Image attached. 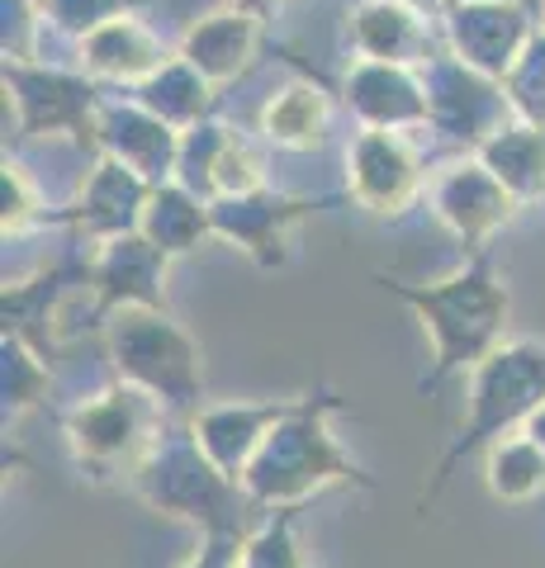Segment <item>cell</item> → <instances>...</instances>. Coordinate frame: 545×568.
<instances>
[{"label": "cell", "instance_id": "29", "mask_svg": "<svg viewBox=\"0 0 545 568\" xmlns=\"http://www.w3.org/2000/svg\"><path fill=\"white\" fill-rule=\"evenodd\" d=\"M503 91H507V104H513V114L522 123L545 129V29L532 39V48L517 58V67L507 71Z\"/></svg>", "mask_w": 545, "mask_h": 568}, {"label": "cell", "instance_id": "38", "mask_svg": "<svg viewBox=\"0 0 545 568\" xmlns=\"http://www.w3.org/2000/svg\"><path fill=\"white\" fill-rule=\"evenodd\" d=\"M451 6H474V0H451Z\"/></svg>", "mask_w": 545, "mask_h": 568}, {"label": "cell", "instance_id": "23", "mask_svg": "<svg viewBox=\"0 0 545 568\" xmlns=\"http://www.w3.org/2000/svg\"><path fill=\"white\" fill-rule=\"evenodd\" d=\"M474 156L517 194V204L545 200V129H536V123H522V119L507 123Z\"/></svg>", "mask_w": 545, "mask_h": 568}, {"label": "cell", "instance_id": "27", "mask_svg": "<svg viewBox=\"0 0 545 568\" xmlns=\"http://www.w3.org/2000/svg\"><path fill=\"white\" fill-rule=\"evenodd\" d=\"M48 394V361H39L24 342L6 336L0 342V398H6V413L20 417L24 407L43 403Z\"/></svg>", "mask_w": 545, "mask_h": 568}, {"label": "cell", "instance_id": "13", "mask_svg": "<svg viewBox=\"0 0 545 568\" xmlns=\"http://www.w3.org/2000/svg\"><path fill=\"white\" fill-rule=\"evenodd\" d=\"M422 194V162L403 133L361 129L346 148V200L371 213H403Z\"/></svg>", "mask_w": 545, "mask_h": 568}, {"label": "cell", "instance_id": "15", "mask_svg": "<svg viewBox=\"0 0 545 568\" xmlns=\"http://www.w3.org/2000/svg\"><path fill=\"white\" fill-rule=\"evenodd\" d=\"M100 156H114L119 166H129L133 175L157 190L175 181V156H181V133L148 114L138 100H104L100 104Z\"/></svg>", "mask_w": 545, "mask_h": 568}, {"label": "cell", "instance_id": "37", "mask_svg": "<svg viewBox=\"0 0 545 568\" xmlns=\"http://www.w3.org/2000/svg\"><path fill=\"white\" fill-rule=\"evenodd\" d=\"M398 6H408L417 14H442V10H451V0H398Z\"/></svg>", "mask_w": 545, "mask_h": 568}, {"label": "cell", "instance_id": "7", "mask_svg": "<svg viewBox=\"0 0 545 568\" xmlns=\"http://www.w3.org/2000/svg\"><path fill=\"white\" fill-rule=\"evenodd\" d=\"M6 104H14V138H39V133H67L85 152H100V85L85 71L43 67V62H6Z\"/></svg>", "mask_w": 545, "mask_h": 568}, {"label": "cell", "instance_id": "24", "mask_svg": "<svg viewBox=\"0 0 545 568\" xmlns=\"http://www.w3.org/2000/svg\"><path fill=\"white\" fill-rule=\"evenodd\" d=\"M157 252H166L171 261L195 252L204 237H214V219H209V204L195 200L190 190L181 185H157L152 200H148V213H143V227H138Z\"/></svg>", "mask_w": 545, "mask_h": 568}, {"label": "cell", "instance_id": "1", "mask_svg": "<svg viewBox=\"0 0 545 568\" xmlns=\"http://www.w3.org/2000/svg\"><path fill=\"white\" fill-rule=\"evenodd\" d=\"M384 294L403 298L417 323L432 336V369L417 379V394H436L451 375L480 369L498 346H507V317H513V294L494 271V256L480 252L461 271L432 284H403L390 275H375Z\"/></svg>", "mask_w": 545, "mask_h": 568}, {"label": "cell", "instance_id": "20", "mask_svg": "<svg viewBox=\"0 0 545 568\" xmlns=\"http://www.w3.org/2000/svg\"><path fill=\"white\" fill-rule=\"evenodd\" d=\"M256 43H261V20L256 14H242V10H214L195 20L181 39V58L200 71L209 85H223L242 77L256 58Z\"/></svg>", "mask_w": 545, "mask_h": 568}, {"label": "cell", "instance_id": "11", "mask_svg": "<svg viewBox=\"0 0 545 568\" xmlns=\"http://www.w3.org/2000/svg\"><path fill=\"white\" fill-rule=\"evenodd\" d=\"M536 33L541 29L522 0H474L446 10V52L488 81H507Z\"/></svg>", "mask_w": 545, "mask_h": 568}, {"label": "cell", "instance_id": "33", "mask_svg": "<svg viewBox=\"0 0 545 568\" xmlns=\"http://www.w3.org/2000/svg\"><path fill=\"white\" fill-rule=\"evenodd\" d=\"M0 14H6V24H0V48H6V62H33L39 58V33L48 29L39 20V6L33 0H0Z\"/></svg>", "mask_w": 545, "mask_h": 568}, {"label": "cell", "instance_id": "30", "mask_svg": "<svg viewBox=\"0 0 545 568\" xmlns=\"http://www.w3.org/2000/svg\"><path fill=\"white\" fill-rule=\"evenodd\" d=\"M242 568H309L304 549L294 540V511H271V521H261L248 549H242Z\"/></svg>", "mask_w": 545, "mask_h": 568}, {"label": "cell", "instance_id": "21", "mask_svg": "<svg viewBox=\"0 0 545 568\" xmlns=\"http://www.w3.org/2000/svg\"><path fill=\"white\" fill-rule=\"evenodd\" d=\"M327 123H332V100L319 81H290L261 104V138L280 152L323 148Z\"/></svg>", "mask_w": 545, "mask_h": 568}, {"label": "cell", "instance_id": "34", "mask_svg": "<svg viewBox=\"0 0 545 568\" xmlns=\"http://www.w3.org/2000/svg\"><path fill=\"white\" fill-rule=\"evenodd\" d=\"M242 549H248V536H223V530H214L181 568H242Z\"/></svg>", "mask_w": 545, "mask_h": 568}, {"label": "cell", "instance_id": "4", "mask_svg": "<svg viewBox=\"0 0 545 568\" xmlns=\"http://www.w3.org/2000/svg\"><path fill=\"white\" fill-rule=\"evenodd\" d=\"M545 403V342H507L498 346L480 369H470V413L461 432L436 459V474L422 493V511L436 503V493L451 484L461 459L484 455L494 440L513 436L526 426V417Z\"/></svg>", "mask_w": 545, "mask_h": 568}, {"label": "cell", "instance_id": "12", "mask_svg": "<svg viewBox=\"0 0 545 568\" xmlns=\"http://www.w3.org/2000/svg\"><path fill=\"white\" fill-rule=\"evenodd\" d=\"M166 271L171 256L157 252L143 233L100 242L91 256V327L110 323L119 308H166Z\"/></svg>", "mask_w": 545, "mask_h": 568}, {"label": "cell", "instance_id": "14", "mask_svg": "<svg viewBox=\"0 0 545 568\" xmlns=\"http://www.w3.org/2000/svg\"><path fill=\"white\" fill-rule=\"evenodd\" d=\"M342 95L361 129L380 133H408L427 123V85H422L417 67H394V62H365L356 58L342 77Z\"/></svg>", "mask_w": 545, "mask_h": 568}, {"label": "cell", "instance_id": "5", "mask_svg": "<svg viewBox=\"0 0 545 568\" xmlns=\"http://www.w3.org/2000/svg\"><path fill=\"white\" fill-rule=\"evenodd\" d=\"M114 379L143 388L166 407L175 422H195L204 413V361L200 346L171 313L157 308H119L104 323Z\"/></svg>", "mask_w": 545, "mask_h": 568}, {"label": "cell", "instance_id": "39", "mask_svg": "<svg viewBox=\"0 0 545 568\" xmlns=\"http://www.w3.org/2000/svg\"><path fill=\"white\" fill-rule=\"evenodd\" d=\"M33 6H43V0H33Z\"/></svg>", "mask_w": 545, "mask_h": 568}, {"label": "cell", "instance_id": "35", "mask_svg": "<svg viewBox=\"0 0 545 568\" xmlns=\"http://www.w3.org/2000/svg\"><path fill=\"white\" fill-rule=\"evenodd\" d=\"M522 432H526V436H532V440H536V446L545 450V403L536 407V413H532V417H526V426H522Z\"/></svg>", "mask_w": 545, "mask_h": 568}, {"label": "cell", "instance_id": "10", "mask_svg": "<svg viewBox=\"0 0 545 568\" xmlns=\"http://www.w3.org/2000/svg\"><path fill=\"white\" fill-rule=\"evenodd\" d=\"M517 209H522L517 194L480 156H465V162H455L451 171H442L432 181V213L470 256L488 252L494 233H503L517 219Z\"/></svg>", "mask_w": 545, "mask_h": 568}, {"label": "cell", "instance_id": "36", "mask_svg": "<svg viewBox=\"0 0 545 568\" xmlns=\"http://www.w3.org/2000/svg\"><path fill=\"white\" fill-rule=\"evenodd\" d=\"M280 6V0H233V10H242V14H256V20H266V14Z\"/></svg>", "mask_w": 545, "mask_h": 568}, {"label": "cell", "instance_id": "2", "mask_svg": "<svg viewBox=\"0 0 545 568\" xmlns=\"http://www.w3.org/2000/svg\"><path fill=\"white\" fill-rule=\"evenodd\" d=\"M337 413H346V403L327 384L290 403V413L275 422L266 446L256 450L248 474H242V493L256 503V511H299L313 493L337 488V484L375 488V478L332 436L327 422Z\"/></svg>", "mask_w": 545, "mask_h": 568}, {"label": "cell", "instance_id": "17", "mask_svg": "<svg viewBox=\"0 0 545 568\" xmlns=\"http://www.w3.org/2000/svg\"><path fill=\"white\" fill-rule=\"evenodd\" d=\"M294 398H266V403H219L190 422L195 426L200 450L214 459L219 474H228L233 484H242V474L256 459V450L266 446V436L275 432V422L290 413Z\"/></svg>", "mask_w": 545, "mask_h": 568}, {"label": "cell", "instance_id": "16", "mask_svg": "<svg viewBox=\"0 0 545 568\" xmlns=\"http://www.w3.org/2000/svg\"><path fill=\"white\" fill-rule=\"evenodd\" d=\"M148 200H152V185L143 181V175L119 166L114 156H100L95 171L85 175L77 204L62 209V213H48V223H72L85 237L114 242V237H129V233L143 227Z\"/></svg>", "mask_w": 545, "mask_h": 568}, {"label": "cell", "instance_id": "32", "mask_svg": "<svg viewBox=\"0 0 545 568\" xmlns=\"http://www.w3.org/2000/svg\"><path fill=\"white\" fill-rule=\"evenodd\" d=\"M266 190V166L248 138H228V148L219 156V171H214V194L219 200H238V194H256Z\"/></svg>", "mask_w": 545, "mask_h": 568}, {"label": "cell", "instance_id": "6", "mask_svg": "<svg viewBox=\"0 0 545 568\" xmlns=\"http://www.w3.org/2000/svg\"><path fill=\"white\" fill-rule=\"evenodd\" d=\"M162 426H166V407L124 379H114L110 388L81 398L72 413H62V432L77 455V469L95 478V484L133 478L138 459L162 436Z\"/></svg>", "mask_w": 545, "mask_h": 568}, {"label": "cell", "instance_id": "9", "mask_svg": "<svg viewBox=\"0 0 545 568\" xmlns=\"http://www.w3.org/2000/svg\"><path fill=\"white\" fill-rule=\"evenodd\" d=\"M337 204V194L323 200H299V194H280V190H256V194H238V200H214L209 219H214V237L228 246H238L242 256H252L261 271H285L290 265V227L299 219H309L313 209Z\"/></svg>", "mask_w": 545, "mask_h": 568}, {"label": "cell", "instance_id": "18", "mask_svg": "<svg viewBox=\"0 0 545 568\" xmlns=\"http://www.w3.org/2000/svg\"><path fill=\"white\" fill-rule=\"evenodd\" d=\"M351 48L365 62H394V67H422L436 52L427 14L398 6V0H361L351 10Z\"/></svg>", "mask_w": 545, "mask_h": 568}, {"label": "cell", "instance_id": "31", "mask_svg": "<svg viewBox=\"0 0 545 568\" xmlns=\"http://www.w3.org/2000/svg\"><path fill=\"white\" fill-rule=\"evenodd\" d=\"M39 219H48L39 204V190H33L24 166L6 156V166H0V227H6V242L20 237L24 227H33Z\"/></svg>", "mask_w": 545, "mask_h": 568}, {"label": "cell", "instance_id": "26", "mask_svg": "<svg viewBox=\"0 0 545 568\" xmlns=\"http://www.w3.org/2000/svg\"><path fill=\"white\" fill-rule=\"evenodd\" d=\"M228 138H233V129L219 119H204L195 123L190 133H181V156H175V185L190 190L195 200L214 204V171H219V156L228 148Z\"/></svg>", "mask_w": 545, "mask_h": 568}, {"label": "cell", "instance_id": "25", "mask_svg": "<svg viewBox=\"0 0 545 568\" xmlns=\"http://www.w3.org/2000/svg\"><path fill=\"white\" fill-rule=\"evenodd\" d=\"M484 488L498 503H532L545 488V450L526 432H513L484 450Z\"/></svg>", "mask_w": 545, "mask_h": 568}, {"label": "cell", "instance_id": "8", "mask_svg": "<svg viewBox=\"0 0 545 568\" xmlns=\"http://www.w3.org/2000/svg\"><path fill=\"white\" fill-rule=\"evenodd\" d=\"M417 71H422V85H427V110H432L427 123L446 142L470 148V156L480 152L488 138H498L507 123H517L503 81L480 77V71H470L461 58H451V52H432Z\"/></svg>", "mask_w": 545, "mask_h": 568}, {"label": "cell", "instance_id": "22", "mask_svg": "<svg viewBox=\"0 0 545 568\" xmlns=\"http://www.w3.org/2000/svg\"><path fill=\"white\" fill-rule=\"evenodd\" d=\"M133 100L143 104L148 114H157L162 123H171L175 133H190L195 123L209 119V110H214V85H209L195 67H190L181 52L157 71V77H148L143 85L133 91Z\"/></svg>", "mask_w": 545, "mask_h": 568}, {"label": "cell", "instance_id": "19", "mask_svg": "<svg viewBox=\"0 0 545 568\" xmlns=\"http://www.w3.org/2000/svg\"><path fill=\"white\" fill-rule=\"evenodd\" d=\"M171 62L166 43L157 39V33L133 20V14H124V20L104 24L100 33H91V39L81 43V71L91 77L95 85L110 81V85H143L148 77H157Z\"/></svg>", "mask_w": 545, "mask_h": 568}, {"label": "cell", "instance_id": "3", "mask_svg": "<svg viewBox=\"0 0 545 568\" xmlns=\"http://www.w3.org/2000/svg\"><path fill=\"white\" fill-rule=\"evenodd\" d=\"M129 484L152 511L195 521L204 526V536H214V530H223V536H252L256 503L242 493V484L219 474L214 459L200 450L190 422L162 426V436L138 459Z\"/></svg>", "mask_w": 545, "mask_h": 568}, {"label": "cell", "instance_id": "28", "mask_svg": "<svg viewBox=\"0 0 545 568\" xmlns=\"http://www.w3.org/2000/svg\"><path fill=\"white\" fill-rule=\"evenodd\" d=\"M143 0H43V24H52L58 33H67V39H91V33H100L104 24L124 20V14H133Z\"/></svg>", "mask_w": 545, "mask_h": 568}]
</instances>
